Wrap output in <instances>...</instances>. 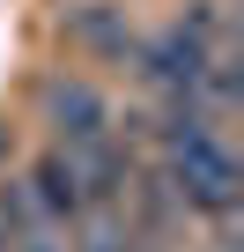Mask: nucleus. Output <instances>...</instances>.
<instances>
[{
  "instance_id": "nucleus-1",
  "label": "nucleus",
  "mask_w": 244,
  "mask_h": 252,
  "mask_svg": "<svg viewBox=\"0 0 244 252\" xmlns=\"http://www.w3.org/2000/svg\"><path fill=\"white\" fill-rule=\"evenodd\" d=\"M163 186H170V200H178V215H237V200H244V163H237V149H229V134L215 126V134H192V141H178V149H163Z\"/></svg>"
},
{
  "instance_id": "nucleus-2",
  "label": "nucleus",
  "mask_w": 244,
  "mask_h": 252,
  "mask_svg": "<svg viewBox=\"0 0 244 252\" xmlns=\"http://www.w3.org/2000/svg\"><path fill=\"white\" fill-rule=\"evenodd\" d=\"M37 111H45V126H52V149H89V141H111L118 134V111H111V96L96 89V82H81V74H52L45 89H37Z\"/></svg>"
},
{
  "instance_id": "nucleus-3",
  "label": "nucleus",
  "mask_w": 244,
  "mask_h": 252,
  "mask_svg": "<svg viewBox=\"0 0 244 252\" xmlns=\"http://www.w3.org/2000/svg\"><path fill=\"white\" fill-rule=\"evenodd\" d=\"M215 45H200L185 23H163L134 45V74L156 89V96H200V74H207Z\"/></svg>"
},
{
  "instance_id": "nucleus-4",
  "label": "nucleus",
  "mask_w": 244,
  "mask_h": 252,
  "mask_svg": "<svg viewBox=\"0 0 244 252\" xmlns=\"http://www.w3.org/2000/svg\"><path fill=\"white\" fill-rule=\"evenodd\" d=\"M30 200H37V215L52 222V230H74L81 215H89V200H81V178H74V163H67V149H45L37 163H30Z\"/></svg>"
},
{
  "instance_id": "nucleus-6",
  "label": "nucleus",
  "mask_w": 244,
  "mask_h": 252,
  "mask_svg": "<svg viewBox=\"0 0 244 252\" xmlns=\"http://www.w3.org/2000/svg\"><path fill=\"white\" fill-rule=\"evenodd\" d=\"M67 252H163V245H148L118 208H89L81 222H74V237H67Z\"/></svg>"
},
{
  "instance_id": "nucleus-8",
  "label": "nucleus",
  "mask_w": 244,
  "mask_h": 252,
  "mask_svg": "<svg viewBox=\"0 0 244 252\" xmlns=\"http://www.w3.org/2000/svg\"><path fill=\"white\" fill-rule=\"evenodd\" d=\"M0 252H8V237H0Z\"/></svg>"
},
{
  "instance_id": "nucleus-5",
  "label": "nucleus",
  "mask_w": 244,
  "mask_h": 252,
  "mask_svg": "<svg viewBox=\"0 0 244 252\" xmlns=\"http://www.w3.org/2000/svg\"><path fill=\"white\" fill-rule=\"evenodd\" d=\"M67 37H74L81 52H96V60H134V45H141V30L126 23V8H111V0L74 8V15H67Z\"/></svg>"
},
{
  "instance_id": "nucleus-7",
  "label": "nucleus",
  "mask_w": 244,
  "mask_h": 252,
  "mask_svg": "<svg viewBox=\"0 0 244 252\" xmlns=\"http://www.w3.org/2000/svg\"><path fill=\"white\" fill-rule=\"evenodd\" d=\"M215 252H237V215H215Z\"/></svg>"
}]
</instances>
